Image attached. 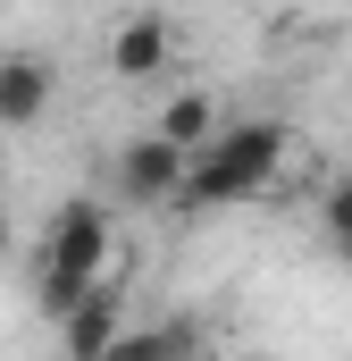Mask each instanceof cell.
I'll list each match as a JSON object with an SVG mask.
<instances>
[{
    "label": "cell",
    "mask_w": 352,
    "mask_h": 361,
    "mask_svg": "<svg viewBox=\"0 0 352 361\" xmlns=\"http://www.w3.org/2000/svg\"><path fill=\"white\" fill-rule=\"evenodd\" d=\"M109 277H118V227H109V210L84 202V193L59 202L51 227H42V252H34V302H42V319L59 328L92 286H109Z\"/></svg>",
    "instance_id": "cell-1"
},
{
    "label": "cell",
    "mask_w": 352,
    "mask_h": 361,
    "mask_svg": "<svg viewBox=\"0 0 352 361\" xmlns=\"http://www.w3.org/2000/svg\"><path fill=\"white\" fill-rule=\"evenodd\" d=\"M285 152H294V135H285L277 118L218 126V135L193 152V169H184V202H176V210H235V202H260L268 185L285 177Z\"/></svg>",
    "instance_id": "cell-2"
},
{
    "label": "cell",
    "mask_w": 352,
    "mask_h": 361,
    "mask_svg": "<svg viewBox=\"0 0 352 361\" xmlns=\"http://www.w3.org/2000/svg\"><path fill=\"white\" fill-rule=\"evenodd\" d=\"M184 169H193V152L168 143L160 126L118 152V185H126V202H143V210H176V202H184Z\"/></svg>",
    "instance_id": "cell-3"
},
{
    "label": "cell",
    "mask_w": 352,
    "mask_h": 361,
    "mask_svg": "<svg viewBox=\"0 0 352 361\" xmlns=\"http://www.w3.org/2000/svg\"><path fill=\"white\" fill-rule=\"evenodd\" d=\"M126 336V302H118V277L109 286H92L84 302L59 319V353H76V361H109V345Z\"/></svg>",
    "instance_id": "cell-4"
},
{
    "label": "cell",
    "mask_w": 352,
    "mask_h": 361,
    "mask_svg": "<svg viewBox=\"0 0 352 361\" xmlns=\"http://www.w3.org/2000/svg\"><path fill=\"white\" fill-rule=\"evenodd\" d=\"M168 51H176V34H168V17H151V8L109 25V76H118V85L160 76V68H168Z\"/></svg>",
    "instance_id": "cell-5"
},
{
    "label": "cell",
    "mask_w": 352,
    "mask_h": 361,
    "mask_svg": "<svg viewBox=\"0 0 352 361\" xmlns=\"http://www.w3.org/2000/svg\"><path fill=\"white\" fill-rule=\"evenodd\" d=\"M51 92H59L51 59L8 51V59H0V126H8V135H17V126H42V118H51Z\"/></svg>",
    "instance_id": "cell-6"
},
{
    "label": "cell",
    "mask_w": 352,
    "mask_h": 361,
    "mask_svg": "<svg viewBox=\"0 0 352 361\" xmlns=\"http://www.w3.org/2000/svg\"><path fill=\"white\" fill-rule=\"evenodd\" d=\"M160 135L184 143V152H201V143L218 135V101H210V92H176L168 109H160Z\"/></svg>",
    "instance_id": "cell-7"
},
{
    "label": "cell",
    "mask_w": 352,
    "mask_h": 361,
    "mask_svg": "<svg viewBox=\"0 0 352 361\" xmlns=\"http://www.w3.org/2000/svg\"><path fill=\"white\" fill-rule=\"evenodd\" d=\"M319 227H327V244L352 261V177H344V185H327V202H319Z\"/></svg>",
    "instance_id": "cell-8"
},
{
    "label": "cell",
    "mask_w": 352,
    "mask_h": 361,
    "mask_svg": "<svg viewBox=\"0 0 352 361\" xmlns=\"http://www.w3.org/2000/svg\"><path fill=\"white\" fill-rule=\"evenodd\" d=\"M0 261H8V210H0Z\"/></svg>",
    "instance_id": "cell-9"
}]
</instances>
